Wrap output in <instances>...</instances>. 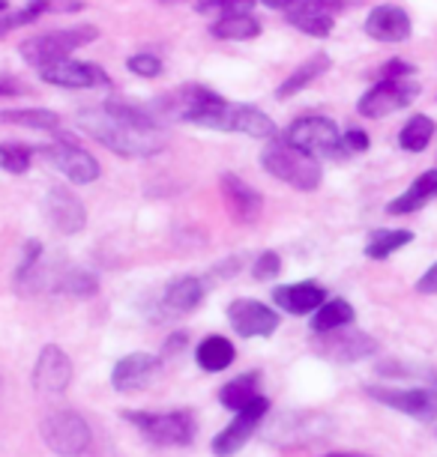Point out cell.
<instances>
[{
  "mask_svg": "<svg viewBox=\"0 0 437 457\" xmlns=\"http://www.w3.org/2000/svg\"><path fill=\"white\" fill-rule=\"evenodd\" d=\"M75 126L105 150L126 159H150L168 146V135L150 108L135 102L108 99L102 108L75 114Z\"/></svg>",
  "mask_w": 437,
  "mask_h": 457,
  "instance_id": "obj_1",
  "label": "cell"
},
{
  "mask_svg": "<svg viewBox=\"0 0 437 457\" xmlns=\"http://www.w3.org/2000/svg\"><path fill=\"white\" fill-rule=\"evenodd\" d=\"M192 126L201 129H216V132H237L246 137H255V141H276V123H273L270 114H264L261 108L255 105H243V102H228L222 99L219 93H210L207 99L201 102V108L189 117Z\"/></svg>",
  "mask_w": 437,
  "mask_h": 457,
  "instance_id": "obj_2",
  "label": "cell"
},
{
  "mask_svg": "<svg viewBox=\"0 0 437 457\" xmlns=\"http://www.w3.org/2000/svg\"><path fill=\"white\" fill-rule=\"evenodd\" d=\"M330 434H332V419L327 412H315V410H282L264 425V439L273 448H282V452L324 443Z\"/></svg>",
  "mask_w": 437,
  "mask_h": 457,
  "instance_id": "obj_3",
  "label": "cell"
},
{
  "mask_svg": "<svg viewBox=\"0 0 437 457\" xmlns=\"http://www.w3.org/2000/svg\"><path fill=\"white\" fill-rule=\"evenodd\" d=\"M99 39V30L93 24H75V28H57L48 33H39L33 39H24L19 46V54L24 57V63L46 72L48 66L60 63V60H70L75 51L90 46Z\"/></svg>",
  "mask_w": 437,
  "mask_h": 457,
  "instance_id": "obj_4",
  "label": "cell"
},
{
  "mask_svg": "<svg viewBox=\"0 0 437 457\" xmlns=\"http://www.w3.org/2000/svg\"><path fill=\"white\" fill-rule=\"evenodd\" d=\"M261 165L270 177L282 179V183L297 188V192H315L324 183L321 162L294 150V146H288L282 137L267 144V150L261 153Z\"/></svg>",
  "mask_w": 437,
  "mask_h": 457,
  "instance_id": "obj_5",
  "label": "cell"
},
{
  "mask_svg": "<svg viewBox=\"0 0 437 457\" xmlns=\"http://www.w3.org/2000/svg\"><path fill=\"white\" fill-rule=\"evenodd\" d=\"M282 141L312 159H339V162L348 159L341 132L330 117H318V114L299 117L285 129Z\"/></svg>",
  "mask_w": 437,
  "mask_h": 457,
  "instance_id": "obj_6",
  "label": "cell"
},
{
  "mask_svg": "<svg viewBox=\"0 0 437 457\" xmlns=\"http://www.w3.org/2000/svg\"><path fill=\"white\" fill-rule=\"evenodd\" d=\"M123 419L147 436L153 445H192L195 439V416L192 410H171V412H144L126 410Z\"/></svg>",
  "mask_w": 437,
  "mask_h": 457,
  "instance_id": "obj_7",
  "label": "cell"
},
{
  "mask_svg": "<svg viewBox=\"0 0 437 457\" xmlns=\"http://www.w3.org/2000/svg\"><path fill=\"white\" fill-rule=\"evenodd\" d=\"M42 439L57 457H79L90 445V425L75 410H57L42 419Z\"/></svg>",
  "mask_w": 437,
  "mask_h": 457,
  "instance_id": "obj_8",
  "label": "cell"
},
{
  "mask_svg": "<svg viewBox=\"0 0 437 457\" xmlns=\"http://www.w3.org/2000/svg\"><path fill=\"white\" fill-rule=\"evenodd\" d=\"M419 99V84L399 79V81H378L372 90H366L357 102V111L368 120L390 117L396 111L410 108V102Z\"/></svg>",
  "mask_w": 437,
  "mask_h": 457,
  "instance_id": "obj_9",
  "label": "cell"
},
{
  "mask_svg": "<svg viewBox=\"0 0 437 457\" xmlns=\"http://www.w3.org/2000/svg\"><path fill=\"white\" fill-rule=\"evenodd\" d=\"M312 350L318 353L321 359H330V361H359V359H368L378 353V341L372 335H366L363 329H336V332H327V335H315L312 341Z\"/></svg>",
  "mask_w": 437,
  "mask_h": 457,
  "instance_id": "obj_10",
  "label": "cell"
},
{
  "mask_svg": "<svg viewBox=\"0 0 437 457\" xmlns=\"http://www.w3.org/2000/svg\"><path fill=\"white\" fill-rule=\"evenodd\" d=\"M42 156L75 186H90L93 179H99V162L70 137H57L55 144L42 146Z\"/></svg>",
  "mask_w": 437,
  "mask_h": 457,
  "instance_id": "obj_11",
  "label": "cell"
},
{
  "mask_svg": "<svg viewBox=\"0 0 437 457\" xmlns=\"http://www.w3.org/2000/svg\"><path fill=\"white\" fill-rule=\"evenodd\" d=\"M42 210H46V221L63 237H75L88 228V210H84L81 197L66 186H51Z\"/></svg>",
  "mask_w": 437,
  "mask_h": 457,
  "instance_id": "obj_12",
  "label": "cell"
},
{
  "mask_svg": "<svg viewBox=\"0 0 437 457\" xmlns=\"http://www.w3.org/2000/svg\"><path fill=\"white\" fill-rule=\"evenodd\" d=\"M366 395L390 410H399V412H405V416L437 425V389L432 392V389H387V386H368Z\"/></svg>",
  "mask_w": 437,
  "mask_h": 457,
  "instance_id": "obj_13",
  "label": "cell"
},
{
  "mask_svg": "<svg viewBox=\"0 0 437 457\" xmlns=\"http://www.w3.org/2000/svg\"><path fill=\"white\" fill-rule=\"evenodd\" d=\"M267 410H270V401L264 398V395L255 403H248L246 410H240L234 416V421H231L225 430H219V434L213 436V454H216V457H234L240 448L248 443V436L258 430L264 416H267Z\"/></svg>",
  "mask_w": 437,
  "mask_h": 457,
  "instance_id": "obj_14",
  "label": "cell"
},
{
  "mask_svg": "<svg viewBox=\"0 0 437 457\" xmlns=\"http://www.w3.org/2000/svg\"><path fill=\"white\" fill-rule=\"evenodd\" d=\"M228 323L243 338H270L279 329V314L258 299H234L228 305Z\"/></svg>",
  "mask_w": 437,
  "mask_h": 457,
  "instance_id": "obj_15",
  "label": "cell"
},
{
  "mask_svg": "<svg viewBox=\"0 0 437 457\" xmlns=\"http://www.w3.org/2000/svg\"><path fill=\"white\" fill-rule=\"evenodd\" d=\"M354 0H303L299 6H294L288 15V24L290 28H297L299 33H306V37H315V39H324L332 33V12L345 10L350 6Z\"/></svg>",
  "mask_w": 437,
  "mask_h": 457,
  "instance_id": "obj_16",
  "label": "cell"
},
{
  "mask_svg": "<svg viewBox=\"0 0 437 457\" xmlns=\"http://www.w3.org/2000/svg\"><path fill=\"white\" fill-rule=\"evenodd\" d=\"M42 81L51 87H66V90H81V87H108L111 79L108 72L88 60H60V63L48 66L46 72H39Z\"/></svg>",
  "mask_w": 437,
  "mask_h": 457,
  "instance_id": "obj_17",
  "label": "cell"
},
{
  "mask_svg": "<svg viewBox=\"0 0 437 457\" xmlns=\"http://www.w3.org/2000/svg\"><path fill=\"white\" fill-rule=\"evenodd\" d=\"M72 383V359L57 344L42 347L37 365H33V386L42 395H63Z\"/></svg>",
  "mask_w": 437,
  "mask_h": 457,
  "instance_id": "obj_18",
  "label": "cell"
},
{
  "mask_svg": "<svg viewBox=\"0 0 437 457\" xmlns=\"http://www.w3.org/2000/svg\"><path fill=\"white\" fill-rule=\"evenodd\" d=\"M159 370H162V361L153 356V353H130V356L120 359L114 370H111V386L123 395L141 392L156 383Z\"/></svg>",
  "mask_w": 437,
  "mask_h": 457,
  "instance_id": "obj_19",
  "label": "cell"
},
{
  "mask_svg": "<svg viewBox=\"0 0 437 457\" xmlns=\"http://www.w3.org/2000/svg\"><path fill=\"white\" fill-rule=\"evenodd\" d=\"M366 37H372L374 42H387V46H399V42L410 39L414 33V21L410 15L396 4H381L366 15L363 24Z\"/></svg>",
  "mask_w": 437,
  "mask_h": 457,
  "instance_id": "obj_20",
  "label": "cell"
},
{
  "mask_svg": "<svg viewBox=\"0 0 437 457\" xmlns=\"http://www.w3.org/2000/svg\"><path fill=\"white\" fill-rule=\"evenodd\" d=\"M219 188H222V197H225L228 212L234 215V221H240V224H252V221H258V219H261L264 197H261V192H255V188L248 186L243 177H237V174H222Z\"/></svg>",
  "mask_w": 437,
  "mask_h": 457,
  "instance_id": "obj_21",
  "label": "cell"
},
{
  "mask_svg": "<svg viewBox=\"0 0 437 457\" xmlns=\"http://www.w3.org/2000/svg\"><path fill=\"white\" fill-rule=\"evenodd\" d=\"M273 302L282 308V312L303 317V314H315L318 308L327 302V290L315 281H299V284H285V287L273 290Z\"/></svg>",
  "mask_w": 437,
  "mask_h": 457,
  "instance_id": "obj_22",
  "label": "cell"
},
{
  "mask_svg": "<svg viewBox=\"0 0 437 457\" xmlns=\"http://www.w3.org/2000/svg\"><path fill=\"white\" fill-rule=\"evenodd\" d=\"M204 299V284L201 278H195V275H180L165 287L162 293V308H165V314L171 317H180V314H189L195 308L201 305Z\"/></svg>",
  "mask_w": 437,
  "mask_h": 457,
  "instance_id": "obj_23",
  "label": "cell"
},
{
  "mask_svg": "<svg viewBox=\"0 0 437 457\" xmlns=\"http://www.w3.org/2000/svg\"><path fill=\"white\" fill-rule=\"evenodd\" d=\"M437 197V168L425 170V174H419L410 188H405L399 197H392L387 204V212L390 215H410L416 210H423L428 201H434Z\"/></svg>",
  "mask_w": 437,
  "mask_h": 457,
  "instance_id": "obj_24",
  "label": "cell"
},
{
  "mask_svg": "<svg viewBox=\"0 0 437 457\" xmlns=\"http://www.w3.org/2000/svg\"><path fill=\"white\" fill-rule=\"evenodd\" d=\"M330 63H332V60H330V54H324V51H321V54H315V57L303 60V63H299V66L294 69V72H290L288 79L279 84L276 99L285 102V99H290V96H297V93H299V90H306L312 81H318L321 75L330 69Z\"/></svg>",
  "mask_w": 437,
  "mask_h": 457,
  "instance_id": "obj_25",
  "label": "cell"
},
{
  "mask_svg": "<svg viewBox=\"0 0 437 457\" xmlns=\"http://www.w3.org/2000/svg\"><path fill=\"white\" fill-rule=\"evenodd\" d=\"M234 356H237V350L225 335H207V338L195 347V359H198V365L204 370H210V374H219V370L231 368Z\"/></svg>",
  "mask_w": 437,
  "mask_h": 457,
  "instance_id": "obj_26",
  "label": "cell"
},
{
  "mask_svg": "<svg viewBox=\"0 0 437 457\" xmlns=\"http://www.w3.org/2000/svg\"><path fill=\"white\" fill-rule=\"evenodd\" d=\"M210 33L216 39H228V42H246L261 37V21L255 19L252 12H240V15H225V19H216L210 24Z\"/></svg>",
  "mask_w": 437,
  "mask_h": 457,
  "instance_id": "obj_27",
  "label": "cell"
},
{
  "mask_svg": "<svg viewBox=\"0 0 437 457\" xmlns=\"http://www.w3.org/2000/svg\"><path fill=\"white\" fill-rule=\"evenodd\" d=\"M354 308L345 299H327L318 312L312 314V332L315 335H327L336 329H345V326L354 323Z\"/></svg>",
  "mask_w": 437,
  "mask_h": 457,
  "instance_id": "obj_28",
  "label": "cell"
},
{
  "mask_svg": "<svg viewBox=\"0 0 437 457\" xmlns=\"http://www.w3.org/2000/svg\"><path fill=\"white\" fill-rule=\"evenodd\" d=\"M258 374H243V377H237V379H231V383L222 386V392H219V401H222V407H228V410H246L248 403H255L261 398V392H258Z\"/></svg>",
  "mask_w": 437,
  "mask_h": 457,
  "instance_id": "obj_29",
  "label": "cell"
},
{
  "mask_svg": "<svg viewBox=\"0 0 437 457\" xmlns=\"http://www.w3.org/2000/svg\"><path fill=\"white\" fill-rule=\"evenodd\" d=\"M434 132H437V126H434L432 117L414 114L405 126H401L399 146H401V150H408V153H423V150H428V144L434 141Z\"/></svg>",
  "mask_w": 437,
  "mask_h": 457,
  "instance_id": "obj_30",
  "label": "cell"
},
{
  "mask_svg": "<svg viewBox=\"0 0 437 457\" xmlns=\"http://www.w3.org/2000/svg\"><path fill=\"white\" fill-rule=\"evenodd\" d=\"M0 126H21V129H57L60 117L48 108H28V111H0Z\"/></svg>",
  "mask_w": 437,
  "mask_h": 457,
  "instance_id": "obj_31",
  "label": "cell"
},
{
  "mask_svg": "<svg viewBox=\"0 0 437 457\" xmlns=\"http://www.w3.org/2000/svg\"><path fill=\"white\" fill-rule=\"evenodd\" d=\"M410 239H414L410 230H374L366 243V257H372V261H387L390 254L405 248Z\"/></svg>",
  "mask_w": 437,
  "mask_h": 457,
  "instance_id": "obj_32",
  "label": "cell"
},
{
  "mask_svg": "<svg viewBox=\"0 0 437 457\" xmlns=\"http://www.w3.org/2000/svg\"><path fill=\"white\" fill-rule=\"evenodd\" d=\"M60 290L70 293V296L88 299L99 290V278L88 270H66L63 278H60Z\"/></svg>",
  "mask_w": 437,
  "mask_h": 457,
  "instance_id": "obj_33",
  "label": "cell"
},
{
  "mask_svg": "<svg viewBox=\"0 0 437 457\" xmlns=\"http://www.w3.org/2000/svg\"><path fill=\"white\" fill-rule=\"evenodd\" d=\"M33 150L28 144H0V168L10 174H28Z\"/></svg>",
  "mask_w": 437,
  "mask_h": 457,
  "instance_id": "obj_34",
  "label": "cell"
},
{
  "mask_svg": "<svg viewBox=\"0 0 437 457\" xmlns=\"http://www.w3.org/2000/svg\"><path fill=\"white\" fill-rule=\"evenodd\" d=\"M126 69L139 79H159L162 75V60L156 54H132L126 60Z\"/></svg>",
  "mask_w": 437,
  "mask_h": 457,
  "instance_id": "obj_35",
  "label": "cell"
},
{
  "mask_svg": "<svg viewBox=\"0 0 437 457\" xmlns=\"http://www.w3.org/2000/svg\"><path fill=\"white\" fill-rule=\"evenodd\" d=\"M282 272V257L276 252H264L258 254V261L252 266V278L255 281H273Z\"/></svg>",
  "mask_w": 437,
  "mask_h": 457,
  "instance_id": "obj_36",
  "label": "cell"
},
{
  "mask_svg": "<svg viewBox=\"0 0 437 457\" xmlns=\"http://www.w3.org/2000/svg\"><path fill=\"white\" fill-rule=\"evenodd\" d=\"M37 19H39V15H37V10H33L30 4L21 6L19 12H4V15H0V37H6V33L24 28V24H33Z\"/></svg>",
  "mask_w": 437,
  "mask_h": 457,
  "instance_id": "obj_37",
  "label": "cell"
},
{
  "mask_svg": "<svg viewBox=\"0 0 437 457\" xmlns=\"http://www.w3.org/2000/svg\"><path fill=\"white\" fill-rule=\"evenodd\" d=\"M39 263H42V243H37V239H30V243L24 245V257H21L19 270H15V281L21 284L33 270H37Z\"/></svg>",
  "mask_w": 437,
  "mask_h": 457,
  "instance_id": "obj_38",
  "label": "cell"
},
{
  "mask_svg": "<svg viewBox=\"0 0 437 457\" xmlns=\"http://www.w3.org/2000/svg\"><path fill=\"white\" fill-rule=\"evenodd\" d=\"M30 6L37 10V15H48V12H81L84 10L81 0H30Z\"/></svg>",
  "mask_w": 437,
  "mask_h": 457,
  "instance_id": "obj_39",
  "label": "cell"
},
{
  "mask_svg": "<svg viewBox=\"0 0 437 457\" xmlns=\"http://www.w3.org/2000/svg\"><path fill=\"white\" fill-rule=\"evenodd\" d=\"M374 75H378V81H399V79H408V75H414V63L392 57V60H387V63H383Z\"/></svg>",
  "mask_w": 437,
  "mask_h": 457,
  "instance_id": "obj_40",
  "label": "cell"
},
{
  "mask_svg": "<svg viewBox=\"0 0 437 457\" xmlns=\"http://www.w3.org/2000/svg\"><path fill=\"white\" fill-rule=\"evenodd\" d=\"M341 141H345V150L348 156H354V153H366L372 141H368V135L363 129H348V132H341Z\"/></svg>",
  "mask_w": 437,
  "mask_h": 457,
  "instance_id": "obj_41",
  "label": "cell"
},
{
  "mask_svg": "<svg viewBox=\"0 0 437 457\" xmlns=\"http://www.w3.org/2000/svg\"><path fill=\"white\" fill-rule=\"evenodd\" d=\"M416 293H423V296H432V293H437V263L428 266V270L423 272V278L416 281Z\"/></svg>",
  "mask_w": 437,
  "mask_h": 457,
  "instance_id": "obj_42",
  "label": "cell"
},
{
  "mask_svg": "<svg viewBox=\"0 0 437 457\" xmlns=\"http://www.w3.org/2000/svg\"><path fill=\"white\" fill-rule=\"evenodd\" d=\"M21 84L13 81V79H0V99L4 96H21Z\"/></svg>",
  "mask_w": 437,
  "mask_h": 457,
  "instance_id": "obj_43",
  "label": "cell"
},
{
  "mask_svg": "<svg viewBox=\"0 0 437 457\" xmlns=\"http://www.w3.org/2000/svg\"><path fill=\"white\" fill-rule=\"evenodd\" d=\"M267 10H282V12H290L294 6H299L303 0H261Z\"/></svg>",
  "mask_w": 437,
  "mask_h": 457,
  "instance_id": "obj_44",
  "label": "cell"
},
{
  "mask_svg": "<svg viewBox=\"0 0 437 457\" xmlns=\"http://www.w3.org/2000/svg\"><path fill=\"white\" fill-rule=\"evenodd\" d=\"M183 344H186V335H183V332H177L174 338H168L165 344H162V353H165V356H174V353H177L180 347H183Z\"/></svg>",
  "mask_w": 437,
  "mask_h": 457,
  "instance_id": "obj_45",
  "label": "cell"
},
{
  "mask_svg": "<svg viewBox=\"0 0 437 457\" xmlns=\"http://www.w3.org/2000/svg\"><path fill=\"white\" fill-rule=\"evenodd\" d=\"M237 270H240V257H228V263L225 266H216V272L219 278H231V275H237Z\"/></svg>",
  "mask_w": 437,
  "mask_h": 457,
  "instance_id": "obj_46",
  "label": "cell"
},
{
  "mask_svg": "<svg viewBox=\"0 0 437 457\" xmlns=\"http://www.w3.org/2000/svg\"><path fill=\"white\" fill-rule=\"evenodd\" d=\"M324 457H368V454H359V452H327Z\"/></svg>",
  "mask_w": 437,
  "mask_h": 457,
  "instance_id": "obj_47",
  "label": "cell"
},
{
  "mask_svg": "<svg viewBox=\"0 0 437 457\" xmlns=\"http://www.w3.org/2000/svg\"><path fill=\"white\" fill-rule=\"evenodd\" d=\"M6 6H10V4H6V0H0V15L6 12Z\"/></svg>",
  "mask_w": 437,
  "mask_h": 457,
  "instance_id": "obj_48",
  "label": "cell"
},
{
  "mask_svg": "<svg viewBox=\"0 0 437 457\" xmlns=\"http://www.w3.org/2000/svg\"><path fill=\"white\" fill-rule=\"evenodd\" d=\"M428 379H432V383H434V389H437V370H434V374H432V377H428Z\"/></svg>",
  "mask_w": 437,
  "mask_h": 457,
  "instance_id": "obj_49",
  "label": "cell"
},
{
  "mask_svg": "<svg viewBox=\"0 0 437 457\" xmlns=\"http://www.w3.org/2000/svg\"><path fill=\"white\" fill-rule=\"evenodd\" d=\"M243 4H248V6H252V4H255V0H243Z\"/></svg>",
  "mask_w": 437,
  "mask_h": 457,
  "instance_id": "obj_50",
  "label": "cell"
}]
</instances>
